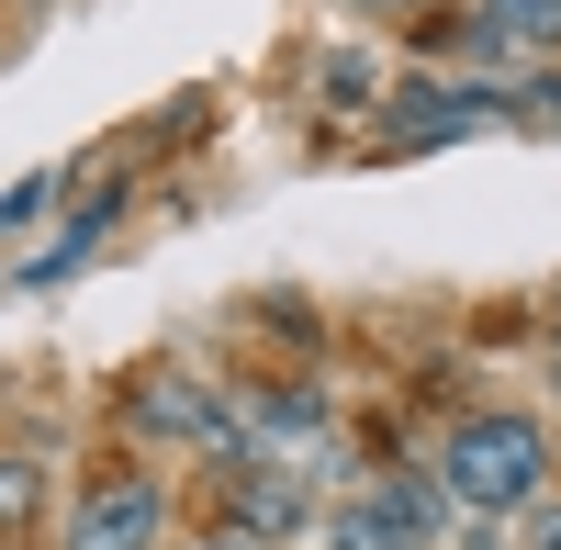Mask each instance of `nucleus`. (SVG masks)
<instances>
[{
    "mask_svg": "<svg viewBox=\"0 0 561 550\" xmlns=\"http://www.w3.org/2000/svg\"><path fill=\"white\" fill-rule=\"evenodd\" d=\"M438 494L460 517H528L550 494V427L517 416V404H483V416H460L449 449H438Z\"/></svg>",
    "mask_w": 561,
    "mask_h": 550,
    "instance_id": "obj_1",
    "label": "nucleus"
},
{
    "mask_svg": "<svg viewBox=\"0 0 561 550\" xmlns=\"http://www.w3.org/2000/svg\"><path fill=\"white\" fill-rule=\"evenodd\" d=\"M325 539L337 550H438L449 539V494H438V472H370Z\"/></svg>",
    "mask_w": 561,
    "mask_h": 550,
    "instance_id": "obj_2",
    "label": "nucleus"
},
{
    "mask_svg": "<svg viewBox=\"0 0 561 550\" xmlns=\"http://www.w3.org/2000/svg\"><path fill=\"white\" fill-rule=\"evenodd\" d=\"M158 528H169V494L147 472H113V483H90L79 506H68L57 550H158Z\"/></svg>",
    "mask_w": 561,
    "mask_h": 550,
    "instance_id": "obj_3",
    "label": "nucleus"
},
{
    "mask_svg": "<svg viewBox=\"0 0 561 550\" xmlns=\"http://www.w3.org/2000/svg\"><path fill=\"white\" fill-rule=\"evenodd\" d=\"M225 483H237V528H248V539H293V528L314 517L304 472H270V461H237Z\"/></svg>",
    "mask_w": 561,
    "mask_h": 550,
    "instance_id": "obj_4",
    "label": "nucleus"
},
{
    "mask_svg": "<svg viewBox=\"0 0 561 550\" xmlns=\"http://www.w3.org/2000/svg\"><path fill=\"white\" fill-rule=\"evenodd\" d=\"M494 113H505L494 90H438V79H415L404 113H393V147H438V135H472V124H494Z\"/></svg>",
    "mask_w": 561,
    "mask_h": 550,
    "instance_id": "obj_5",
    "label": "nucleus"
},
{
    "mask_svg": "<svg viewBox=\"0 0 561 550\" xmlns=\"http://www.w3.org/2000/svg\"><path fill=\"white\" fill-rule=\"evenodd\" d=\"M494 45H561V0H483Z\"/></svg>",
    "mask_w": 561,
    "mask_h": 550,
    "instance_id": "obj_6",
    "label": "nucleus"
},
{
    "mask_svg": "<svg viewBox=\"0 0 561 550\" xmlns=\"http://www.w3.org/2000/svg\"><path fill=\"white\" fill-rule=\"evenodd\" d=\"M34 506H45V472L34 461H0V528H23Z\"/></svg>",
    "mask_w": 561,
    "mask_h": 550,
    "instance_id": "obj_7",
    "label": "nucleus"
},
{
    "mask_svg": "<svg viewBox=\"0 0 561 550\" xmlns=\"http://www.w3.org/2000/svg\"><path fill=\"white\" fill-rule=\"evenodd\" d=\"M45 192H57V180H23V192H0V237H12V225H34V214H45Z\"/></svg>",
    "mask_w": 561,
    "mask_h": 550,
    "instance_id": "obj_8",
    "label": "nucleus"
},
{
    "mask_svg": "<svg viewBox=\"0 0 561 550\" xmlns=\"http://www.w3.org/2000/svg\"><path fill=\"white\" fill-rule=\"evenodd\" d=\"M517 550H561V506H550V494L528 506V539H517Z\"/></svg>",
    "mask_w": 561,
    "mask_h": 550,
    "instance_id": "obj_9",
    "label": "nucleus"
},
{
    "mask_svg": "<svg viewBox=\"0 0 561 550\" xmlns=\"http://www.w3.org/2000/svg\"><path fill=\"white\" fill-rule=\"evenodd\" d=\"M192 550H270V539H248V528H214V539H192Z\"/></svg>",
    "mask_w": 561,
    "mask_h": 550,
    "instance_id": "obj_10",
    "label": "nucleus"
},
{
    "mask_svg": "<svg viewBox=\"0 0 561 550\" xmlns=\"http://www.w3.org/2000/svg\"><path fill=\"white\" fill-rule=\"evenodd\" d=\"M550 382H561V337H550Z\"/></svg>",
    "mask_w": 561,
    "mask_h": 550,
    "instance_id": "obj_11",
    "label": "nucleus"
},
{
    "mask_svg": "<svg viewBox=\"0 0 561 550\" xmlns=\"http://www.w3.org/2000/svg\"><path fill=\"white\" fill-rule=\"evenodd\" d=\"M460 550H505V539H460Z\"/></svg>",
    "mask_w": 561,
    "mask_h": 550,
    "instance_id": "obj_12",
    "label": "nucleus"
},
{
    "mask_svg": "<svg viewBox=\"0 0 561 550\" xmlns=\"http://www.w3.org/2000/svg\"><path fill=\"white\" fill-rule=\"evenodd\" d=\"M550 337H561V303H550Z\"/></svg>",
    "mask_w": 561,
    "mask_h": 550,
    "instance_id": "obj_13",
    "label": "nucleus"
},
{
    "mask_svg": "<svg viewBox=\"0 0 561 550\" xmlns=\"http://www.w3.org/2000/svg\"><path fill=\"white\" fill-rule=\"evenodd\" d=\"M550 461H561V449H550Z\"/></svg>",
    "mask_w": 561,
    "mask_h": 550,
    "instance_id": "obj_14",
    "label": "nucleus"
}]
</instances>
